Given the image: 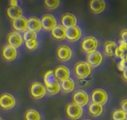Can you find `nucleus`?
Wrapping results in <instances>:
<instances>
[{
    "mask_svg": "<svg viewBox=\"0 0 127 120\" xmlns=\"http://www.w3.org/2000/svg\"><path fill=\"white\" fill-rule=\"evenodd\" d=\"M54 74L56 76L57 80L59 82H62L66 79H69L70 78V75H71V72H70V69L65 66V65H60V66H57L55 68V70L53 71Z\"/></svg>",
    "mask_w": 127,
    "mask_h": 120,
    "instance_id": "nucleus-11",
    "label": "nucleus"
},
{
    "mask_svg": "<svg viewBox=\"0 0 127 120\" xmlns=\"http://www.w3.org/2000/svg\"><path fill=\"white\" fill-rule=\"evenodd\" d=\"M11 25L12 28L14 29L15 32H26L28 30V24H27V19L23 16L19 19L11 21Z\"/></svg>",
    "mask_w": 127,
    "mask_h": 120,
    "instance_id": "nucleus-14",
    "label": "nucleus"
},
{
    "mask_svg": "<svg viewBox=\"0 0 127 120\" xmlns=\"http://www.w3.org/2000/svg\"><path fill=\"white\" fill-rule=\"evenodd\" d=\"M51 35L55 39L63 40L66 38V28H64L62 25H57L51 31Z\"/></svg>",
    "mask_w": 127,
    "mask_h": 120,
    "instance_id": "nucleus-20",
    "label": "nucleus"
},
{
    "mask_svg": "<svg viewBox=\"0 0 127 120\" xmlns=\"http://www.w3.org/2000/svg\"><path fill=\"white\" fill-rule=\"evenodd\" d=\"M121 110H123L127 115V99H124L121 102Z\"/></svg>",
    "mask_w": 127,
    "mask_h": 120,
    "instance_id": "nucleus-33",
    "label": "nucleus"
},
{
    "mask_svg": "<svg viewBox=\"0 0 127 120\" xmlns=\"http://www.w3.org/2000/svg\"><path fill=\"white\" fill-rule=\"evenodd\" d=\"M46 88L41 82H33L30 86V94L33 99L39 100L45 97L46 94Z\"/></svg>",
    "mask_w": 127,
    "mask_h": 120,
    "instance_id": "nucleus-5",
    "label": "nucleus"
},
{
    "mask_svg": "<svg viewBox=\"0 0 127 120\" xmlns=\"http://www.w3.org/2000/svg\"><path fill=\"white\" fill-rule=\"evenodd\" d=\"M9 7H19V1H17V0H10L9 1Z\"/></svg>",
    "mask_w": 127,
    "mask_h": 120,
    "instance_id": "nucleus-34",
    "label": "nucleus"
},
{
    "mask_svg": "<svg viewBox=\"0 0 127 120\" xmlns=\"http://www.w3.org/2000/svg\"><path fill=\"white\" fill-rule=\"evenodd\" d=\"M124 120H127V118H125V119H124Z\"/></svg>",
    "mask_w": 127,
    "mask_h": 120,
    "instance_id": "nucleus-39",
    "label": "nucleus"
},
{
    "mask_svg": "<svg viewBox=\"0 0 127 120\" xmlns=\"http://www.w3.org/2000/svg\"><path fill=\"white\" fill-rule=\"evenodd\" d=\"M125 63H126V60H125V57L124 58H122L121 59V60L119 61V63L117 64V68H118V70L119 71H123L124 70V68L126 67V65H125Z\"/></svg>",
    "mask_w": 127,
    "mask_h": 120,
    "instance_id": "nucleus-31",
    "label": "nucleus"
},
{
    "mask_svg": "<svg viewBox=\"0 0 127 120\" xmlns=\"http://www.w3.org/2000/svg\"><path fill=\"white\" fill-rule=\"evenodd\" d=\"M117 46H118V44L115 41H113V40L107 41L104 44V52H105V54L108 55V56H113Z\"/></svg>",
    "mask_w": 127,
    "mask_h": 120,
    "instance_id": "nucleus-23",
    "label": "nucleus"
},
{
    "mask_svg": "<svg viewBox=\"0 0 127 120\" xmlns=\"http://www.w3.org/2000/svg\"><path fill=\"white\" fill-rule=\"evenodd\" d=\"M7 45L13 47L15 49H18L20 47L22 46V44L24 43L23 41V37L21 35V33L18 32H10L7 36Z\"/></svg>",
    "mask_w": 127,
    "mask_h": 120,
    "instance_id": "nucleus-8",
    "label": "nucleus"
},
{
    "mask_svg": "<svg viewBox=\"0 0 127 120\" xmlns=\"http://www.w3.org/2000/svg\"><path fill=\"white\" fill-rule=\"evenodd\" d=\"M103 61V54L98 50H95L93 52L87 53L86 62L91 67H98Z\"/></svg>",
    "mask_w": 127,
    "mask_h": 120,
    "instance_id": "nucleus-7",
    "label": "nucleus"
},
{
    "mask_svg": "<svg viewBox=\"0 0 127 120\" xmlns=\"http://www.w3.org/2000/svg\"><path fill=\"white\" fill-rule=\"evenodd\" d=\"M126 116L127 115L124 113L123 110L117 109L112 113V119L113 120H124V119H125V118H127Z\"/></svg>",
    "mask_w": 127,
    "mask_h": 120,
    "instance_id": "nucleus-28",
    "label": "nucleus"
},
{
    "mask_svg": "<svg viewBox=\"0 0 127 120\" xmlns=\"http://www.w3.org/2000/svg\"><path fill=\"white\" fill-rule=\"evenodd\" d=\"M60 90H61V88H60V83L59 81L56 82L52 86H50L49 88H46V91L48 92L49 94H51V95L58 94Z\"/></svg>",
    "mask_w": 127,
    "mask_h": 120,
    "instance_id": "nucleus-27",
    "label": "nucleus"
},
{
    "mask_svg": "<svg viewBox=\"0 0 127 120\" xmlns=\"http://www.w3.org/2000/svg\"><path fill=\"white\" fill-rule=\"evenodd\" d=\"M125 60H126V62H127V54L125 55Z\"/></svg>",
    "mask_w": 127,
    "mask_h": 120,
    "instance_id": "nucleus-36",
    "label": "nucleus"
},
{
    "mask_svg": "<svg viewBox=\"0 0 127 120\" xmlns=\"http://www.w3.org/2000/svg\"><path fill=\"white\" fill-rule=\"evenodd\" d=\"M85 120H91V119H85Z\"/></svg>",
    "mask_w": 127,
    "mask_h": 120,
    "instance_id": "nucleus-38",
    "label": "nucleus"
},
{
    "mask_svg": "<svg viewBox=\"0 0 127 120\" xmlns=\"http://www.w3.org/2000/svg\"><path fill=\"white\" fill-rule=\"evenodd\" d=\"M27 24H28V30L31 32L37 34L42 30L41 20L37 17H30L29 19H27Z\"/></svg>",
    "mask_w": 127,
    "mask_h": 120,
    "instance_id": "nucleus-18",
    "label": "nucleus"
},
{
    "mask_svg": "<svg viewBox=\"0 0 127 120\" xmlns=\"http://www.w3.org/2000/svg\"><path fill=\"white\" fill-rule=\"evenodd\" d=\"M22 14H23V12H22L21 7H8L7 9V17L9 18L11 21L22 17Z\"/></svg>",
    "mask_w": 127,
    "mask_h": 120,
    "instance_id": "nucleus-19",
    "label": "nucleus"
},
{
    "mask_svg": "<svg viewBox=\"0 0 127 120\" xmlns=\"http://www.w3.org/2000/svg\"><path fill=\"white\" fill-rule=\"evenodd\" d=\"M72 100H73V103L78 104L79 106H85L89 102V96L84 90H78L73 94L72 96Z\"/></svg>",
    "mask_w": 127,
    "mask_h": 120,
    "instance_id": "nucleus-13",
    "label": "nucleus"
},
{
    "mask_svg": "<svg viewBox=\"0 0 127 120\" xmlns=\"http://www.w3.org/2000/svg\"><path fill=\"white\" fill-rule=\"evenodd\" d=\"M103 111H104L103 105H100V104H96V103H92L88 106V112L92 117H100L103 114Z\"/></svg>",
    "mask_w": 127,
    "mask_h": 120,
    "instance_id": "nucleus-21",
    "label": "nucleus"
},
{
    "mask_svg": "<svg viewBox=\"0 0 127 120\" xmlns=\"http://www.w3.org/2000/svg\"><path fill=\"white\" fill-rule=\"evenodd\" d=\"M60 88H61V89L64 92L70 93V92L74 90V88H75V83H74V81L72 79L69 78V79H66L64 81L60 82Z\"/></svg>",
    "mask_w": 127,
    "mask_h": 120,
    "instance_id": "nucleus-24",
    "label": "nucleus"
},
{
    "mask_svg": "<svg viewBox=\"0 0 127 120\" xmlns=\"http://www.w3.org/2000/svg\"><path fill=\"white\" fill-rule=\"evenodd\" d=\"M89 8L95 14H100L106 9V2L104 0H91L89 2Z\"/></svg>",
    "mask_w": 127,
    "mask_h": 120,
    "instance_id": "nucleus-16",
    "label": "nucleus"
},
{
    "mask_svg": "<svg viewBox=\"0 0 127 120\" xmlns=\"http://www.w3.org/2000/svg\"><path fill=\"white\" fill-rule=\"evenodd\" d=\"M99 42L98 40L96 39V37H95V36H86L82 41L81 49L85 52L90 53L97 50Z\"/></svg>",
    "mask_w": 127,
    "mask_h": 120,
    "instance_id": "nucleus-3",
    "label": "nucleus"
},
{
    "mask_svg": "<svg viewBox=\"0 0 127 120\" xmlns=\"http://www.w3.org/2000/svg\"><path fill=\"white\" fill-rule=\"evenodd\" d=\"M0 120H3V119H2V118H1V117H0Z\"/></svg>",
    "mask_w": 127,
    "mask_h": 120,
    "instance_id": "nucleus-37",
    "label": "nucleus"
},
{
    "mask_svg": "<svg viewBox=\"0 0 127 120\" xmlns=\"http://www.w3.org/2000/svg\"><path fill=\"white\" fill-rule=\"evenodd\" d=\"M26 49L29 50H34L37 49L38 47V40L37 39H33V40H30L27 42H24Z\"/></svg>",
    "mask_w": 127,
    "mask_h": 120,
    "instance_id": "nucleus-30",
    "label": "nucleus"
},
{
    "mask_svg": "<svg viewBox=\"0 0 127 120\" xmlns=\"http://www.w3.org/2000/svg\"><path fill=\"white\" fill-rule=\"evenodd\" d=\"M120 37L121 40L125 41L127 43V29H123L120 33Z\"/></svg>",
    "mask_w": 127,
    "mask_h": 120,
    "instance_id": "nucleus-32",
    "label": "nucleus"
},
{
    "mask_svg": "<svg viewBox=\"0 0 127 120\" xmlns=\"http://www.w3.org/2000/svg\"><path fill=\"white\" fill-rule=\"evenodd\" d=\"M18 56V50L9 45H6L2 49V57L7 61H13Z\"/></svg>",
    "mask_w": 127,
    "mask_h": 120,
    "instance_id": "nucleus-12",
    "label": "nucleus"
},
{
    "mask_svg": "<svg viewBox=\"0 0 127 120\" xmlns=\"http://www.w3.org/2000/svg\"><path fill=\"white\" fill-rule=\"evenodd\" d=\"M17 104V101L13 95L9 93H3L0 95V108L4 110H9L14 108Z\"/></svg>",
    "mask_w": 127,
    "mask_h": 120,
    "instance_id": "nucleus-6",
    "label": "nucleus"
},
{
    "mask_svg": "<svg viewBox=\"0 0 127 120\" xmlns=\"http://www.w3.org/2000/svg\"><path fill=\"white\" fill-rule=\"evenodd\" d=\"M72 50L68 45H60L57 50V57L61 61H68L72 57Z\"/></svg>",
    "mask_w": 127,
    "mask_h": 120,
    "instance_id": "nucleus-9",
    "label": "nucleus"
},
{
    "mask_svg": "<svg viewBox=\"0 0 127 120\" xmlns=\"http://www.w3.org/2000/svg\"><path fill=\"white\" fill-rule=\"evenodd\" d=\"M75 75L79 79H85L92 74V67L86 61H78L74 66Z\"/></svg>",
    "mask_w": 127,
    "mask_h": 120,
    "instance_id": "nucleus-1",
    "label": "nucleus"
},
{
    "mask_svg": "<svg viewBox=\"0 0 127 120\" xmlns=\"http://www.w3.org/2000/svg\"><path fill=\"white\" fill-rule=\"evenodd\" d=\"M84 114L83 107L79 106L78 104L72 103H68L66 106V115L67 117L71 120H78L80 119Z\"/></svg>",
    "mask_w": 127,
    "mask_h": 120,
    "instance_id": "nucleus-2",
    "label": "nucleus"
},
{
    "mask_svg": "<svg viewBox=\"0 0 127 120\" xmlns=\"http://www.w3.org/2000/svg\"><path fill=\"white\" fill-rule=\"evenodd\" d=\"M108 99H109L108 92L105 89H103V88H95V89H94L92 91V103H96V104H100V105H104V104L107 103Z\"/></svg>",
    "mask_w": 127,
    "mask_h": 120,
    "instance_id": "nucleus-4",
    "label": "nucleus"
},
{
    "mask_svg": "<svg viewBox=\"0 0 127 120\" xmlns=\"http://www.w3.org/2000/svg\"><path fill=\"white\" fill-rule=\"evenodd\" d=\"M81 35H82L81 29H80V27H78L77 25L66 29V38L69 41H71V42L77 41L78 39H80Z\"/></svg>",
    "mask_w": 127,
    "mask_h": 120,
    "instance_id": "nucleus-17",
    "label": "nucleus"
},
{
    "mask_svg": "<svg viewBox=\"0 0 127 120\" xmlns=\"http://www.w3.org/2000/svg\"><path fill=\"white\" fill-rule=\"evenodd\" d=\"M24 120H42V116L35 109H28L24 114Z\"/></svg>",
    "mask_w": 127,
    "mask_h": 120,
    "instance_id": "nucleus-25",
    "label": "nucleus"
},
{
    "mask_svg": "<svg viewBox=\"0 0 127 120\" xmlns=\"http://www.w3.org/2000/svg\"><path fill=\"white\" fill-rule=\"evenodd\" d=\"M22 37H23V41H24V42H27V41H30V40L37 39V34H36V33H33V32H31V31H29V30H27L26 32L23 33Z\"/></svg>",
    "mask_w": 127,
    "mask_h": 120,
    "instance_id": "nucleus-29",
    "label": "nucleus"
},
{
    "mask_svg": "<svg viewBox=\"0 0 127 120\" xmlns=\"http://www.w3.org/2000/svg\"><path fill=\"white\" fill-rule=\"evenodd\" d=\"M123 78L125 82H127V66L124 68V70L123 71Z\"/></svg>",
    "mask_w": 127,
    "mask_h": 120,
    "instance_id": "nucleus-35",
    "label": "nucleus"
},
{
    "mask_svg": "<svg viewBox=\"0 0 127 120\" xmlns=\"http://www.w3.org/2000/svg\"><path fill=\"white\" fill-rule=\"evenodd\" d=\"M56 82H58L56 76L54 74V72L52 70L47 71L45 75H44V85L46 88H49L50 86H52L53 84H55Z\"/></svg>",
    "mask_w": 127,
    "mask_h": 120,
    "instance_id": "nucleus-22",
    "label": "nucleus"
},
{
    "mask_svg": "<svg viewBox=\"0 0 127 120\" xmlns=\"http://www.w3.org/2000/svg\"><path fill=\"white\" fill-rule=\"evenodd\" d=\"M61 25L64 28H70L77 25V17L72 13H64L61 16Z\"/></svg>",
    "mask_w": 127,
    "mask_h": 120,
    "instance_id": "nucleus-15",
    "label": "nucleus"
},
{
    "mask_svg": "<svg viewBox=\"0 0 127 120\" xmlns=\"http://www.w3.org/2000/svg\"><path fill=\"white\" fill-rule=\"evenodd\" d=\"M44 5H45V7L47 9L53 10V9L60 7V0H45L44 1Z\"/></svg>",
    "mask_w": 127,
    "mask_h": 120,
    "instance_id": "nucleus-26",
    "label": "nucleus"
},
{
    "mask_svg": "<svg viewBox=\"0 0 127 120\" xmlns=\"http://www.w3.org/2000/svg\"><path fill=\"white\" fill-rule=\"evenodd\" d=\"M41 24L42 29H44L45 31H52L58 25V23L56 18L52 14H44L41 19Z\"/></svg>",
    "mask_w": 127,
    "mask_h": 120,
    "instance_id": "nucleus-10",
    "label": "nucleus"
}]
</instances>
